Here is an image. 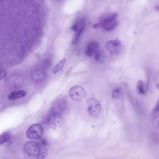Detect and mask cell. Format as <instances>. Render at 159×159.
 I'll return each instance as SVG.
<instances>
[{
  "label": "cell",
  "mask_w": 159,
  "mask_h": 159,
  "mask_svg": "<svg viewBox=\"0 0 159 159\" xmlns=\"http://www.w3.org/2000/svg\"><path fill=\"white\" fill-rule=\"evenodd\" d=\"M69 95L73 101L80 102L86 97L87 92L82 86L75 85L71 88L69 92Z\"/></svg>",
  "instance_id": "6da1fadb"
},
{
  "label": "cell",
  "mask_w": 159,
  "mask_h": 159,
  "mask_svg": "<svg viewBox=\"0 0 159 159\" xmlns=\"http://www.w3.org/2000/svg\"><path fill=\"white\" fill-rule=\"evenodd\" d=\"M87 110L88 112L91 117L93 118H97L101 113V104L95 99H89L87 100Z\"/></svg>",
  "instance_id": "7a4b0ae2"
},
{
  "label": "cell",
  "mask_w": 159,
  "mask_h": 159,
  "mask_svg": "<svg viewBox=\"0 0 159 159\" xmlns=\"http://www.w3.org/2000/svg\"><path fill=\"white\" fill-rule=\"evenodd\" d=\"M44 132V128L41 124H34L28 129L26 132V135L29 139H38L41 137Z\"/></svg>",
  "instance_id": "3957f363"
},
{
  "label": "cell",
  "mask_w": 159,
  "mask_h": 159,
  "mask_svg": "<svg viewBox=\"0 0 159 159\" xmlns=\"http://www.w3.org/2000/svg\"><path fill=\"white\" fill-rule=\"evenodd\" d=\"M41 148L38 143L34 141H29L26 143L24 147L25 152L30 156H37Z\"/></svg>",
  "instance_id": "277c9868"
},
{
  "label": "cell",
  "mask_w": 159,
  "mask_h": 159,
  "mask_svg": "<svg viewBox=\"0 0 159 159\" xmlns=\"http://www.w3.org/2000/svg\"><path fill=\"white\" fill-rule=\"evenodd\" d=\"M105 47L111 54L116 55L118 54L121 51V42L117 39L110 40L106 43Z\"/></svg>",
  "instance_id": "5b68a950"
},
{
  "label": "cell",
  "mask_w": 159,
  "mask_h": 159,
  "mask_svg": "<svg viewBox=\"0 0 159 159\" xmlns=\"http://www.w3.org/2000/svg\"><path fill=\"white\" fill-rule=\"evenodd\" d=\"M24 80L23 77L19 75H14L9 77L8 83L9 86L13 89H17L22 85Z\"/></svg>",
  "instance_id": "8992f818"
},
{
  "label": "cell",
  "mask_w": 159,
  "mask_h": 159,
  "mask_svg": "<svg viewBox=\"0 0 159 159\" xmlns=\"http://www.w3.org/2000/svg\"><path fill=\"white\" fill-rule=\"evenodd\" d=\"M67 104V102L65 100L62 99L59 100L52 106L50 114L60 115L65 110Z\"/></svg>",
  "instance_id": "52a82bcc"
},
{
  "label": "cell",
  "mask_w": 159,
  "mask_h": 159,
  "mask_svg": "<svg viewBox=\"0 0 159 159\" xmlns=\"http://www.w3.org/2000/svg\"><path fill=\"white\" fill-rule=\"evenodd\" d=\"M26 93V92L23 90L14 91L9 94L8 98L11 101L17 100L24 97Z\"/></svg>",
  "instance_id": "ba28073f"
},
{
  "label": "cell",
  "mask_w": 159,
  "mask_h": 159,
  "mask_svg": "<svg viewBox=\"0 0 159 159\" xmlns=\"http://www.w3.org/2000/svg\"><path fill=\"white\" fill-rule=\"evenodd\" d=\"M46 78V74L41 71L34 72L32 74V78L34 81L40 83L44 81Z\"/></svg>",
  "instance_id": "9c48e42d"
},
{
  "label": "cell",
  "mask_w": 159,
  "mask_h": 159,
  "mask_svg": "<svg viewBox=\"0 0 159 159\" xmlns=\"http://www.w3.org/2000/svg\"><path fill=\"white\" fill-rule=\"evenodd\" d=\"M117 16V14L112 13L101 16L99 19V21L100 22L103 24L107 23L115 20Z\"/></svg>",
  "instance_id": "30bf717a"
},
{
  "label": "cell",
  "mask_w": 159,
  "mask_h": 159,
  "mask_svg": "<svg viewBox=\"0 0 159 159\" xmlns=\"http://www.w3.org/2000/svg\"><path fill=\"white\" fill-rule=\"evenodd\" d=\"M99 47V44L96 42H93L89 44L87 47L86 53L88 56H91L97 52Z\"/></svg>",
  "instance_id": "8fae6325"
},
{
  "label": "cell",
  "mask_w": 159,
  "mask_h": 159,
  "mask_svg": "<svg viewBox=\"0 0 159 159\" xmlns=\"http://www.w3.org/2000/svg\"><path fill=\"white\" fill-rule=\"evenodd\" d=\"M101 23L102 25V28L104 30L107 31H110L113 30L116 28L118 24L116 20L105 24Z\"/></svg>",
  "instance_id": "7c38bea8"
},
{
  "label": "cell",
  "mask_w": 159,
  "mask_h": 159,
  "mask_svg": "<svg viewBox=\"0 0 159 159\" xmlns=\"http://www.w3.org/2000/svg\"><path fill=\"white\" fill-rule=\"evenodd\" d=\"M12 137V134L9 132H5L0 136V144H2L8 141Z\"/></svg>",
  "instance_id": "4fadbf2b"
},
{
  "label": "cell",
  "mask_w": 159,
  "mask_h": 159,
  "mask_svg": "<svg viewBox=\"0 0 159 159\" xmlns=\"http://www.w3.org/2000/svg\"><path fill=\"white\" fill-rule=\"evenodd\" d=\"M66 62V59L64 58L60 61L54 67L53 71L54 74L58 73L63 67Z\"/></svg>",
  "instance_id": "5bb4252c"
},
{
  "label": "cell",
  "mask_w": 159,
  "mask_h": 159,
  "mask_svg": "<svg viewBox=\"0 0 159 159\" xmlns=\"http://www.w3.org/2000/svg\"><path fill=\"white\" fill-rule=\"evenodd\" d=\"M48 153V150L45 148H41L37 156L36 159H45Z\"/></svg>",
  "instance_id": "9a60e30c"
},
{
  "label": "cell",
  "mask_w": 159,
  "mask_h": 159,
  "mask_svg": "<svg viewBox=\"0 0 159 159\" xmlns=\"http://www.w3.org/2000/svg\"><path fill=\"white\" fill-rule=\"evenodd\" d=\"M137 92L139 94L143 95L144 94V84L142 80H139L138 81L137 85Z\"/></svg>",
  "instance_id": "2e32d148"
},
{
  "label": "cell",
  "mask_w": 159,
  "mask_h": 159,
  "mask_svg": "<svg viewBox=\"0 0 159 159\" xmlns=\"http://www.w3.org/2000/svg\"><path fill=\"white\" fill-rule=\"evenodd\" d=\"M122 94V92L121 89L119 88H116L114 89L112 92L111 96L114 99H118L119 98Z\"/></svg>",
  "instance_id": "e0dca14e"
},
{
  "label": "cell",
  "mask_w": 159,
  "mask_h": 159,
  "mask_svg": "<svg viewBox=\"0 0 159 159\" xmlns=\"http://www.w3.org/2000/svg\"><path fill=\"white\" fill-rule=\"evenodd\" d=\"M1 81L4 80L7 77V74L6 71L4 69H1Z\"/></svg>",
  "instance_id": "ac0fdd59"
},
{
  "label": "cell",
  "mask_w": 159,
  "mask_h": 159,
  "mask_svg": "<svg viewBox=\"0 0 159 159\" xmlns=\"http://www.w3.org/2000/svg\"><path fill=\"white\" fill-rule=\"evenodd\" d=\"M81 35L77 33L75 35L72 41V44L73 45L76 44L78 41V40L80 37Z\"/></svg>",
  "instance_id": "d6986e66"
},
{
  "label": "cell",
  "mask_w": 159,
  "mask_h": 159,
  "mask_svg": "<svg viewBox=\"0 0 159 159\" xmlns=\"http://www.w3.org/2000/svg\"><path fill=\"white\" fill-rule=\"evenodd\" d=\"M79 21L77 22L73 26L71 27V29L74 32L77 31L79 27Z\"/></svg>",
  "instance_id": "ffe728a7"
},
{
  "label": "cell",
  "mask_w": 159,
  "mask_h": 159,
  "mask_svg": "<svg viewBox=\"0 0 159 159\" xmlns=\"http://www.w3.org/2000/svg\"><path fill=\"white\" fill-rule=\"evenodd\" d=\"M41 144L43 146H46L48 144V142L45 139H42L40 141Z\"/></svg>",
  "instance_id": "44dd1931"
},
{
  "label": "cell",
  "mask_w": 159,
  "mask_h": 159,
  "mask_svg": "<svg viewBox=\"0 0 159 159\" xmlns=\"http://www.w3.org/2000/svg\"><path fill=\"white\" fill-rule=\"evenodd\" d=\"M153 111L155 112L159 111V100L154 107Z\"/></svg>",
  "instance_id": "7402d4cb"
},
{
  "label": "cell",
  "mask_w": 159,
  "mask_h": 159,
  "mask_svg": "<svg viewBox=\"0 0 159 159\" xmlns=\"http://www.w3.org/2000/svg\"><path fill=\"white\" fill-rule=\"evenodd\" d=\"M95 58L96 60L97 61H98L100 59V55L99 53L98 52H96Z\"/></svg>",
  "instance_id": "603a6c76"
},
{
  "label": "cell",
  "mask_w": 159,
  "mask_h": 159,
  "mask_svg": "<svg viewBox=\"0 0 159 159\" xmlns=\"http://www.w3.org/2000/svg\"><path fill=\"white\" fill-rule=\"evenodd\" d=\"M156 88L158 90H159V84H156Z\"/></svg>",
  "instance_id": "cb8c5ba5"
}]
</instances>
